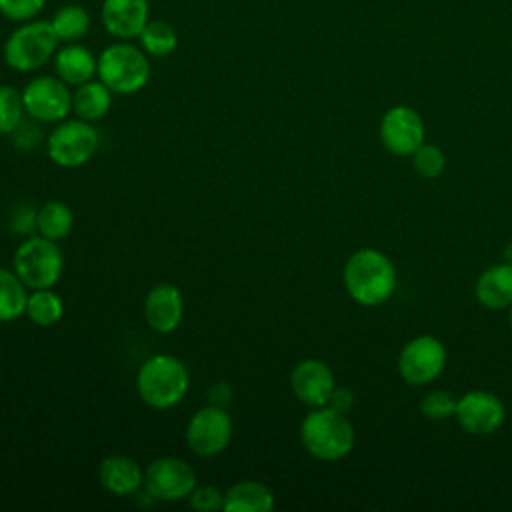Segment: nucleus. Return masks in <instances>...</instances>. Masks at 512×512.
I'll use <instances>...</instances> for the list:
<instances>
[{"label":"nucleus","instance_id":"f257e3e1","mask_svg":"<svg viewBox=\"0 0 512 512\" xmlns=\"http://www.w3.org/2000/svg\"><path fill=\"white\" fill-rule=\"evenodd\" d=\"M342 280L348 296L362 306H380L396 290V268L392 260L376 248H360L348 256Z\"/></svg>","mask_w":512,"mask_h":512},{"label":"nucleus","instance_id":"f03ea898","mask_svg":"<svg viewBox=\"0 0 512 512\" xmlns=\"http://www.w3.org/2000/svg\"><path fill=\"white\" fill-rule=\"evenodd\" d=\"M188 386V368L172 354H154L146 358L136 374L138 396L154 410H168L180 404Z\"/></svg>","mask_w":512,"mask_h":512},{"label":"nucleus","instance_id":"7ed1b4c3","mask_svg":"<svg viewBox=\"0 0 512 512\" xmlns=\"http://www.w3.org/2000/svg\"><path fill=\"white\" fill-rule=\"evenodd\" d=\"M300 442L308 454L318 460H340L354 446V428L344 412L318 406L312 408L300 422Z\"/></svg>","mask_w":512,"mask_h":512},{"label":"nucleus","instance_id":"20e7f679","mask_svg":"<svg viewBox=\"0 0 512 512\" xmlns=\"http://www.w3.org/2000/svg\"><path fill=\"white\" fill-rule=\"evenodd\" d=\"M96 76L114 94H136L150 80L148 54L126 40L114 42L100 52Z\"/></svg>","mask_w":512,"mask_h":512},{"label":"nucleus","instance_id":"39448f33","mask_svg":"<svg viewBox=\"0 0 512 512\" xmlns=\"http://www.w3.org/2000/svg\"><path fill=\"white\" fill-rule=\"evenodd\" d=\"M58 42L50 20H28L6 38L4 60L16 72H34L54 58Z\"/></svg>","mask_w":512,"mask_h":512},{"label":"nucleus","instance_id":"423d86ee","mask_svg":"<svg viewBox=\"0 0 512 512\" xmlns=\"http://www.w3.org/2000/svg\"><path fill=\"white\" fill-rule=\"evenodd\" d=\"M12 270L28 290L52 288L64 270V256L58 242L44 236H28L18 244L12 256Z\"/></svg>","mask_w":512,"mask_h":512},{"label":"nucleus","instance_id":"0eeeda50","mask_svg":"<svg viewBox=\"0 0 512 512\" xmlns=\"http://www.w3.org/2000/svg\"><path fill=\"white\" fill-rule=\"evenodd\" d=\"M98 142V130L90 122L82 118L62 120L46 138V154L60 168H78L94 156Z\"/></svg>","mask_w":512,"mask_h":512},{"label":"nucleus","instance_id":"6e6552de","mask_svg":"<svg viewBox=\"0 0 512 512\" xmlns=\"http://www.w3.org/2000/svg\"><path fill=\"white\" fill-rule=\"evenodd\" d=\"M232 418L226 408L208 404L196 410L186 424V444L200 458H212L224 452L232 440Z\"/></svg>","mask_w":512,"mask_h":512},{"label":"nucleus","instance_id":"1a4fd4ad","mask_svg":"<svg viewBox=\"0 0 512 512\" xmlns=\"http://www.w3.org/2000/svg\"><path fill=\"white\" fill-rule=\"evenodd\" d=\"M26 116L40 124H54L72 112V90L58 76H36L22 90Z\"/></svg>","mask_w":512,"mask_h":512},{"label":"nucleus","instance_id":"9d476101","mask_svg":"<svg viewBox=\"0 0 512 512\" xmlns=\"http://www.w3.org/2000/svg\"><path fill=\"white\" fill-rule=\"evenodd\" d=\"M144 488L156 500L178 502L196 488V472L178 456H162L146 466Z\"/></svg>","mask_w":512,"mask_h":512},{"label":"nucleus","instance_id":"9b49d317","mask_svg":"<svg viewBox=\"0 0 512 512\" xmlns=\"http://www.w3.org/2000/svg\"><path fill=\"white\" fill-rule=\"evenodd\" d=\"M444 366L446 348L438 338L430 334L412 338L398 356V372L412 386L432 382L434 378L440 376Z\"/></svg>","mask_w":512,"mask_h":512},{"label":"nucleus","instance_id":"f8f14e48","mask_svg":"<svg viewBox=\"0 0 512 512\" xmlns=\"http://www.w3.org/2000/svg\"><path fill=\"white\" fill-rule=\"evenodd\" d=\"M454 418L468 434L486 436L502 426L506 408L496 394L488 390H470L458 398Z\"/></svg>","mask_w":512,"mask_h":512},{"label":"nucleus","instance_id":"ddd939ff","mask_svg":"<svg viewBox=\"0 0 512 512\" xmlns=\"http://www.w3.org/2000/svg\"><path fill=\"white\" fill-rule=\"evenodd\" d=\"M380 140L396 156H412L424 144V122L410 106H394L380 120Z\"/></svg>","mask_w":512,"mask_h":512},{"label":"nucleus","instance_id":"4468645a","mask_svg":"<svg viewBox=\"0 0 512 512\" xmlns=\"http://www.w3.org/2000/svg\"><path fill=\"white\" fill-rule=\"evenodd\" d=\"M292 394L306 406H326L334 388L336 378L332 368L318 358H306L298 362L290 372Z\"/></svg>","mask_w":512,"mask_h":512},{"label":"nucleus","instance_id":"2eb2a0df","mask_svg":"<svg viewBox=\"0 0 512 512\" xmlns=\"http://www.w3.org/2000/svg\"><path fill=\"white\" fill-rule=\"evenodd\" d=\"M184 316V296L178 286L160 282L150 288L144 300V318L148 328L158 334L174 332Z\"/></svg>","mask_w":512,"mask_h":512},{"label":"nucleus","instance_id":"dca6fc26","mask_svg":"<svg viewBox=\"0 0 512 512\" xmlns=\"http://www.w3.org/2000/svg\"><path fill=\"white\" fill-rule=\"evenodd\" d=\"M100 16L110 36L132 40L138 38L148 24L150 8L148 0H104Z\"/></svg>","mask_w":512,"mask_h":512},{"label":"nucleus","instance_id":"f3484780","mask_svg":"<svg viewBox=\"0 0 512 512\" xmlns=\"http://www.w3.org/2000/svg\"><path fill=\"white\" fill-rule=\"evenodd\" d=\"M100 484L114 496H130L144 486V470L124 454L106 456L98 466Z\"/></svg>","mask_w":512,"mask_h":512},{"label":"nucleus","instance_id":"a211bd4d","mask_svg":"<svg viewBox=\"0 0 512 512\" xmlns=\"http://www.w3.org/2000/svg\"><path fill=\"white\" fill-rule=\"evenodd\" d=\"M98 58L90 48L78 42H66L54 54V72L68 86H80L96 76Z\"/></svg>","mask_w":512,"mask_h":512},{"label":"nucleus","instance_id":"6ab92c4d","mask_svg":"<svg viewBox=\"0 0 512 512\" xmlns=\"http://www.w3.org/2000/svg\"><path fill=\"white\" fill-rule=\"evenodd\" d=\"M478 302L490 310H504L512 304V264L500 262L486 268L474 286Z\"/></svg>","mask_w":512,"mask_h":512},{"label":"nucleus","instance_id":"aec40b11","mask_svg":"<svg viewBox=\"0 0 512 512\" xmlns=\"http://www.w3.org/2000/svg\"><path fill=\"white\" fill-rule=\"evenodd\" d=\"M276 500L272 490L258 480H240L224 492V512H270Z\"/></svg>","mask_w":512,"mask_h":512},{"label":"nucleus","instance_id":"412c9836","mask_svg":"<svg viewBox=\"0 0 512 512\" xmlns=\"http://www.w3.org/2000/svg\"><path fill=\"white\" fill-rule=\"evenodd\" d=\"M112 90L102 80H88L72 92V112L76 118L96 122L104 118L112 106Z\"/></svg>","mask_w":512,"mask_h":512},{"label":"nucleus","instance_id":"4be33fe9","mask_svg":"<svg viewBox=\"0 0 512 512\" xmlns=\"http://www.w3.org/2000/svg\"><path fill=\"white\" fill-rule=\"evenodd\" d=\"M74 226V212L62 200H48L38 208L36 230L48 240H64Z\"/></svg>","mask_w":512,"mask_h":512},{"label":"nucleus","instance_id":"5701e85b","mask_svg":"<svg viewBox=\"0 0 512 512\" xmlns=\"http://www.w3.org/2000/svg\"><path fill=\"white\" fill-rule=\"evenodd\" d=\"M28 286L14 270L0 266V322H12L24 316Z\"/></svg>","mask_w":512,"mask_h":512},{"label":"nucleus","instance_id":"b1692460","mask_svg":"<svg viewBox=\"0 0 512 512\" xmlns=\"http://www.w3.org/2000/svg\"><path fill=\"white\" fill-rule=\"evenodd\" d=\"M24 314L34 326L48 328L64 316V302L52 288L30 290Z\"/></svg>","mask_w":512,"mask_h":512},{"label":"nucleus","instance_id":"393cba45","mask_svg":"<svg viewBox=\"0 0 512 512\" xmlns=\"http://www.w3.org/2000/svg\"><path fill=\"white\" fill-rule=\"evenodd\" d=\"M60 42H78L90 30V14L80 4H66L50 20Z\"/></svg>","mask_w":512,"mask_h":512},{"label":"nucleus","instance_id":"a878e982","mask_svg":"<svg viewBox=\"0 0 512 512\" xmlns=\"http://www.w3.org/2000/svg\"><path fill=\"white\" fill-rule=\"evenodd\" d=\"M138 40H140V48L152 58H166L178 46L176 30L164 20H148Z\"/></svg>","mask_w":512,"mask_h":512},{"label":"nucleus","instance_id":"bb28decb","mask_svg":"<svg viewBox=\"0 0 512 512\" xmlns=\"http://www.w3.org/2000/svg\"><path fill=\"white\" fill-rule=\"evenodd\" d=\"M24 116L26 110L22 92H18L14 86L0 84V134H12Z\"/></svg>","mask_w":512,"mask_h":512},{"label":"nucleus","instance_id":"cd10ccee","mask_svg":"<svg viewBox=\"0 0 512 512\" xmlns=\"http://www.w3.org/2000/svg\"><path fill=\"white\" fill-rule=\"evenodd\" d=\"M412 166L422 178H438L446 168V156L436 144H422L412 154Z\"/></svg>","mask_w":512,"mask_h":512},{"label":"nucleus","instance_id":"c85d7f7f","mask_svg":"<svg viewBox=\"0 0 512 512\" xmlns=\"http://www.w3.org/2000/svg\"><path fill=\"white\" fill-rule=\"evenodd\" d=\"M456 402L458 398H454L450 392L432 390L422 398L420 408L428 420H446L456 414Z\"/></svg>","mask_w":512,"mask_h":512},{"label":"nucleus","instance_id":"c756f323","mask_svg":"<svg viewBox=\"0 0 512 512\" xmlns=\"http://www.w3.org/2000/svg\"><path fill=\"white\" fill-rule=\"evenodd\" d=\"M44 6L46 0H0V14L12 22H28L34 20Z\"/></svg>","mask_w":512,"mask_h":512},{"label":"nucleus","instance_id":"7c9ffc66","mask_svg":"<svg viewBox=\"0 0 512 512\" xmlns=\"http://www.w3.org/2000/svg\"><path fill=\"white\" fill-rule=\"evenodd\" d=\"M188 502L198 512L222 510L224 508V492H220L216 486H210V484H204V486L196 484V488L188 496Z\"/></svg>","mask_w":512,"mask_h":512},{"label":"nucleus","instance_id":"2f4dec72","mask_svg":"<svg viewBox=\"0 0 512 512\" xmlns=\"http://www.w3.org/2000/svg\"><path fill=\"white\" fill-rule=\"evenodd\" d=\"M36 218L38 208H34L32 204H20L10 214V228L14 234L30 236L36 230Z\"/></svg>","mask_w":512,"mask_h":512},{"label":"nucleus","instance_id":"473e14b6","mask_svg":"<svg viewBox=\"0 0 512 512\" xmlns=\"http://www.w3.org/2000/svg\"><path fill=\"white\" fill-rule=\"evenodd\" d=\"M10 136L16 144V148H20V150H32L38 144V140L42 138L38 126L32 124V122H26V120H22Z\"/></svg>","mask_w":512,"mask_h":512},{"label":"nucleus","instance_id":"72a5a7b5","mask_svg":"<svg viewBox=\"0 0 512 512\" xmlns=\"http://www.w3.org/2000/svg\"><path fill=\"white\" fill-rule=\"evenodd\" d=\"M328 406L338 410V412H344L348 414L354 406V392L350 388H342V386H336L330 400H328Z\"/></svg>","mask_w":512,"mask_h":512},{"label":"nucleus","instance_id":"f704fd0d","mask_svg":"<svg viewBox=\"0 0 512 512\" xmlns=\"http://www.w3.org/2000/svg\"><path fill=\"white\" fill-rule=\"evenodd\" d=\"M208 400L214 406H222L226 408L232 402V390L226 382H216L210 390H208Z\"/></svg>","mask_w":512,"mask_h":512},{"label":"nucleus","instance_id":"c9c22d12","mask_svg":"<svg viewBox=\"0 0 512 512\" xmlns=\"http://www.w3.org/2000/svg\"><path fill=\"white\" fill-rule=\"evenodd\" d=\"M508 320H510V328H512V304H510V316H508Z\"/></svg>","mask_w":512,"mask_h":512}]
</instances>
